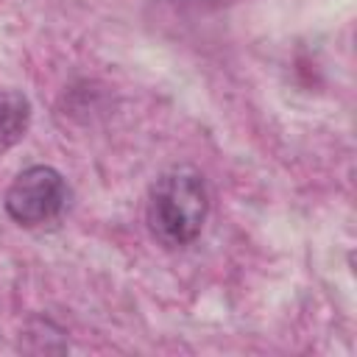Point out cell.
<instances>
[{"mask_svg":"<svg viewBox=\"0 0 357 357\" xmlns=\"http://www.w3.org/2000/svg\"><path fill=\"white\" fill-rule=\"evenodd\" d=\"M209 209L204 176L192 167H176L156 178L148 195V226L165 245H187L198 237Z\"/></svg>","mask_w":357,"mask_h":357,"instance_id":"cell-1","label":"cell"},{"mask_svg":"<svg viewBox=\"0 0 357 357\" xmlns=\"http://www.w3.org/2000/svg\"><path fill=\"white\" fill-rule=\"evenodd\" d=\"M67 201L64 178L45 165H33L22 170L6 192L8 215L22 226H39L53 220Z\"/></svg>","mask_w":357,"mask_h":357,"instance_id":"cell-2","label":"cell"},{"mask_svg":"<svg viewBox=\"0 0 357 357\" xmlns=\"http://www.w3.org/2000/svg\"><path fill=\"white\" fill-rule=\"evenodd\" d=\"M31 123V106L20 92L0 95V151L20 142Z\"/></svg>","mask_w":357,"mask_h":357,"instance_id":"cell-3","label":"cell"},{"mask_svg":"<svg viewBox=\"0 0 357 357\" xmlns=\"http://www.w3.org/2000/svg\"><path fill=\"white\" fill-rule=\"evenodd\" d=\"M178 8H187V11H215V8H223V6H231L234 0H173Z\"/></svg>","mask_w":357,"mask_h":357,"instance_id":"cell-4","label":"cell"}]
</instances>
